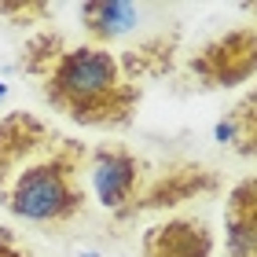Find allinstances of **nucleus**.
I'll use <instances>...</instances> for the list:
<instances>
[{
    "instance_id": "obj_1",
    "label": "nucleus",
    "mask_w": 257,
    "mask_h": 257,
    "mask_svg": "<svg viewBox=\"0 0 257 257\" xmlns=\"http://www.w3.org/2000/svg\"><path fill=\"white\" fill-rule=\"evenodd\" d=\"M41 96L52 110L85 128H128L144 103V85L121 77L118 55L99 44L66 48L41 77Z\"/></svg>"
},
{
    "instance_id": "obj_2",
    "label": "nucleus",
    "mask_w": 257,
    "mask_h": 257,
    "mask_svg": "<svg viewBox=\"0 0 257 257\" xmlns=\"http://www.w3.org/2000/svg\"><path fill=\"white\" fill-rule=\"evenodd\" d=\"M88 169V144L74 136H55L33 162H26L0 191V206L11 217L41 228H66L81 217L88 195L81 173Z\"/></svg>"
},
{
    "instance_id": "obj_3",
    "label": "nucleus",
    "mask_w": 257,
    "mask_h": 257,
    "mask_svg": "<svg viewBox=\"0 0 257 257\" xmlns=\"http://www.w3.org/2000/svg\"><path fill=\"white\" fill-rule=\"evenodd\" d=\"M220 191V173L206 162H195V158H173L166 162L162 169H155L144 184L133 202H128L121 213H114V220H128L144 217V213H162V209H177L184 202H195L202 195H217Z\"/></svg>"
},
{
    "instance_id": "obj_4",
    "label": "nucleus",
    "mask_w": 257,
    "mask_h": 257,
    "mask_svg": "<svg viewBox=\"0 0 257 257\" xmlns=\"http://www.w3.org/2000/svg\"><path fill=\"white\" fill-rule=\"evenodd\" d=\"M188 77L198 88H239L257 77V26H239L206 41L191 59Z\"/></svg>"
},
{
    "instance_id": "obj_5",
    "label": "nucleus",
    "mask_w": 257,
    "mask_h": 257,
    "mask_svg": "<svg viewBox=\"0 0 257 257\" xmlns=\"http://www.w3.org/2000/svg\"><path fill=\"white\" fill-rule=\"evenodd\" d=\"M85 173L92 177L96 198L110 209V213H121V209L144 191V184L151 177L147 162L140 158L133 147H125V144L88 147V169Z\"/></svg>"
},
{
    "instance_id": "obj_6",
    "label": "nucleus",
    "mask_w": 257,
    "mask_h": 257,
    "mask_svg": "<svg viewBox=\"0 0 257 257\" xmlns=\"http://www.w3.org/2000/svg\"><path fill=\"white\" fill-rule=\"evenodd\" d=\"M55 136L59 133L44 118H37V114L8 110L4 118H0V191H4L11 184V177H15L26 162L37 158Z\"/></svg>"
},
{
    "instance_id": "obj_7",
    "label": "nucleus",
    "mask_w": 257,
    "mask_h": 257,
    "mask_svg": "<svg viewBox=\"0 0 257 257\" xmlns=\"http://www.w3.org/2000/svg\"><path fill=\"white\" fill-rule=\"evenodd\" d=\"M217 235L202 217H169L140 235L144 257H213Z\"/></svg>"
},
{
    "instance_id": "obj_8",
    "label": "nucleus",
    "mask_w": 257,
    "mask_h": 257,
    "mask_svg": "<svg viewBox=\"0 0 257 257\" xmlns=\"http://www.w3.org/2000/svg\"><path fill=\"white\" fill-rule=\"evenodd\" d=\"M180 41H184L180 26H162L155 33H147V37H140L136 44H128L125 52H118L121 77L133 81V85L169 77L173 66H177V55H180Z\"/></svg>"
},
{
    "instance_id": "obj_9",
    "label": "nucleus",
    "mask_w": 257,
    "mask_h": 257,
    "mask_svg": "<svg viewBox=\"0 0 257 257\" xmlns=\"http://www.w3.org/2000/svg\"><path fill=\"white\" fill-rule=\"evenodd\" d=\"M224 257H257V173L235 180L224 198Z\"/></svg>"
},
{
    "instance_id": "obj_10",
    "label": "nucleus",
    "mask_w": 257,
    "mask_h": 257,
    "mask_svg": "<svg viewBox=\"0 0 257 257\" xmlns=\"http://www.w3.org/2000/svg\"><path fill=\"white\" fill-rule=\"evenodd\" d=\"M136 19H140V8L121 4V0H92V4H81V26L88 33V44H99V48H110L118 37H125L136 26Z\"/></svg>"
},
{
    "instance_id": "obj_11",
    "label": "nucleus",
    "mask_w": 257,
    "mask_h": 257,
    "mask_svg": "<svg viewBox=\"0 0 257 257\" xmlns=\"http://www.w3.org/2000/svg\"><path fill=\"white\" fill-rule=\"evenodd\" d=\"M213 136L228 144L239 158H257V85L228 107V114L217 121Z\"/></svg>"
},
{
    "instance_id": "obj_12",
    "label": "nucleus",
    "mask_w": 257,
    "mask_h": 257,
    "mask_svg": "<svg viewBox=\"0 0 257 257\" xmlns=\"http://www.w3.org/2000/svg\"><path fill=\"white\" fill-rule=\"evenodd\" d=\"M66 48H70V44H66L63 33L44 26V30H37L26 44H22V52H19V70L41 81V77L55 66V59H59V55H63Z\"/></svg>"
},
{
    "instance_id": "obj_13",
    "label": "nucleus",
    "mask_w": 257,
    "mask_h": 257,
    "mask_svg": "<svg viewBox=\"0 0 257 257\" xmlns=\"http://www.w3.org/2000/svg\"><path fill=\"white\" fill-rule=\"evenodd\" d=\"M0 15L11 26H48L55 8L44 4V0H15V4H0Z\"/></svg>"
},
{
    "instance_id": "obj_14",
    "label": "nucleus",
    "mask_w": 257,
    "mask_h": 257,
    "mask_svg": "<svg viewBox=\"0 0 257 257\" xmlns=\"http://www.w3.org/2000/svg\"><path fill=\"white\" fill-rule=\"evenodd\" d=\"M0 257H30V250L19 242V235L4 224H0Z\"/></svg>"
},
{
    "instance_id": "obj_15",
    "label": "nucleus",
    "mask_w": 257,
    "mask_h": 257,
    "mask_svg": "<svg viewBox=\"0 0 257 257\" xmlns=\"http://www.w3.org/2000/svg\"><path fill=\"white\" fill-rule=\"evenodd\" d=\"M250 11H253V19H257V4H250Z\"/></svg>"
}]
</instances>
